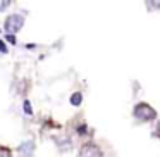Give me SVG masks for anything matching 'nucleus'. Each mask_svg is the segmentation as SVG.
<instances>
[{
    "instance_id": "1",
    "label": "nucleus",
    "mask_w": 160,
    "mask_h": 157,
    "mask_svg": "<svg viewBox=\"0 0 160 157\" xmlns=\"http://www.w3.org/2000/svg\"><path fill=\"white\" fill-rule=\"evenodd\" d=\"M157 116L155 109H152L148 104H138L134 107V118L138 121H150Z\"/></svg>"
},
{
    "instance_id": "2",
    "label": "nucleus",
    "mask_w": 160,
    "mask_h": 157,
    "mask_svg": "<svg viewBox=\"0 0 160 157\" xmlns=\"http://www.w3.org/2000/svg\"><path fill=\"white\" fill-rule=\"evenodd\" d=\"M22 24H24V19H22V16H19V14L9 16V18L5 19V31H7V35L18 33L19 29L22 28Z\"/></svg>"
},
{
    "instance_id": "3",
    "label": "nucleus",
    "mask_w": 160,
    "mask_h": 157,
    "mask_svg": "<svg viewBox=\"0 0 160 157\" xmlns=\"http://www.w3.org/2000/svg\"><path fill=\"white\" fill-rule=\"evenodd\" d=\"M79 157H102V152L97 145H84L79 150Z\"/></svg>"
},
{
    "instance_id": "4",
    "label": "nucleus",
    "mask_w": 160,
    "mask_h": 157,
    "mask_svg": "<svg viewBox=\"0 0 160 157\" xmlns=\"http://www.w3.org/2000/svg\"><path fill=\"white\" fill-rule=\"evenodd\" d=\"M33 150H35V143L33 142H22L18 149V154H19V157H31Z\"/></svg>"
},
{
    "instance_id": "5",
    "label": "nucleus",
    "mask_w": 160,
    "mask_h": 157,
    "mask_svg": "<svg viewBox=\"0 0 160 157\" xmlns=\"http://www.w3.org/2000/svg\"><path fill=\"white\" fill-rule=\"evenodd\" d=\"M81 102H83V95H81L79 92L72 93V97H71V104H72V105H79Z\"/></svg>"
},
{
    "instance_id": "6",
    "label": "nucleus",
    "mask_w": 160,
    "mask_h": 157,
    "mask_svg": "<svg viewBox=\"0 0 160 157\" xmlns=\"http://www.w3.org/2000/svg\"><path fill=\"white\" fill-rule=\"evenodd\" d=\"M22 107H24V112H26V114H28V116H31V114H33V109H31V104H29L28 100L24 102V105H22Z\"/></svg>"
},
{
    "instance_id": "7",
    "label": "nucleus",
    "mask_w": 160,
    "mask_h": 157,
    "mask_svg": "<svg viewBox=\"0 0 160 157\" xmlns=\"http://www.w3.org/2000/svg\"><path fill=\"white\" fill-rule=\"evenodd\" d=\"M9 5H11V0H0V12L5 11Z\"/></svg>"
},
{
    "instance_id": "8",
    "label": "nucleus",
    "mask_w": 160,
    "mask_h": 157,
    "mask_svg": "<svg viewBox=\"0 0 160 157\" xmlns=\"http://www.w3.org/2000/svg\"><path fill=\"white\" fill-rule=\"evenodd\" d=\"M0 52H2V54H7V47H5V43L2 42V40H0Z\"/></svg>"
},
{
    "instance_id": "9",
    "label": "nucleus",
    "mask_w": 160,
    "mask_h": 157,
    "mask_svg": "<svg viewBox=\"0 0 160 157\" xmlns=\"http://www.w3.org/2000/svg\"><path fill=\"white\" fill-rule=\"evenodd\" d=\"M7 42L12 43V45H16V36L14 35H7Z\"/></svg>"
}]
</instances>
